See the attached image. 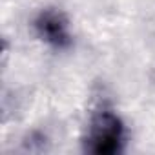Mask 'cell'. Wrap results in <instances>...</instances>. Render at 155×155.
Listing matches in <instances>:
<instances>
[{"instance_id":"cell-1","label":"cell","mask_w":155,"mask_h":155,"mask_svg":"<svg viewBox=\"0 0 155 155\" xmlns=\"http://www.w3.org/2000/svg\"><path fill=\"white\" fill-rule=\"evenodd\" d=\"M126 130L122 119L111 110H101L91 117L84 148L93 155H115L122 151Z\"/></svg>"},{"instance_id":"cell-2","label":"cell","mask_w":155,"mask_h":155,"mask_svg":"<svg viewBox=\"0 0 155 155\" xmlns=\"http://www.w3.org/2000/svg\"><path fill=\"white\" fill-rule=\"evenodd\" d=\"M35 33L53 49H69L73 44V35L69 29L68 17L55 8H46L38 11L33 20Z\"/></svg>"}]
</instances>
